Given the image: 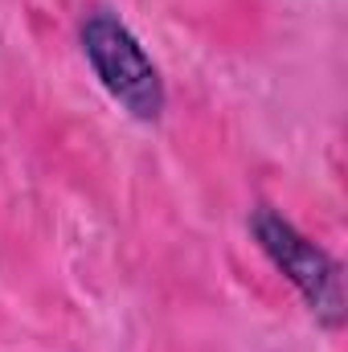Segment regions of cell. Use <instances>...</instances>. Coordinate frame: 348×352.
Segmentation results:
<instances>
[{"mask_svg": "<svg viewBox=\"0 0 348 352\" xmlns=\"http://www.w3.org/2000/svg\"><path fill=\"white\" fill-rule=\"evenodd\" d=\"M78 45L94 70L102 90L140 123H156L168 107V90L160 78V66L144 50V41L131 33V25L111 8H87L78 21Z\"/></svg>", "mask_w": 348, "mask_h": 352, "instance_id": "obj_1", "label": "cell"}, {"mask_svg": "<svg viewBox=\"0 0 348 352\" xmlns=\"http://www.w3.org/2000/svg\"><path fill=\"white\" fill-rule=\"evenodd\" d=\"M250 238L270 266L299 291V299L307 303V311L316 316L320 328L340 332L345 328V283H340V263L312 242L295 221H287L279 209L254 205L250 209Z\"/></svg>", "mask_w": 348, "mask_h": 352, "instance_id": "obj_2", "label": "cell"}]
</instances>
